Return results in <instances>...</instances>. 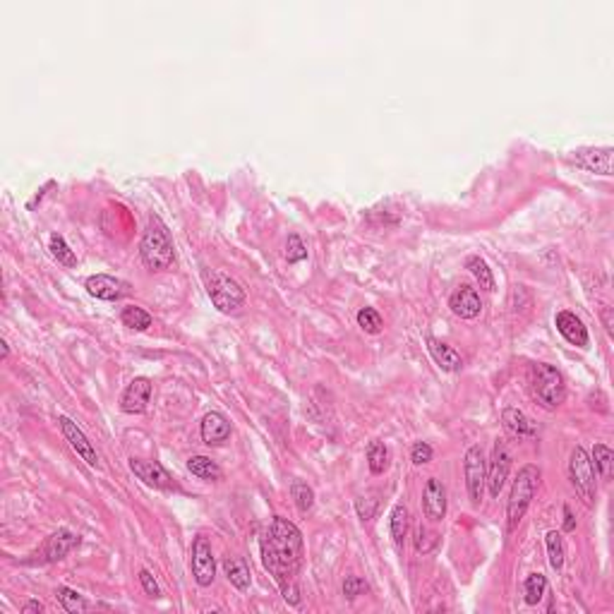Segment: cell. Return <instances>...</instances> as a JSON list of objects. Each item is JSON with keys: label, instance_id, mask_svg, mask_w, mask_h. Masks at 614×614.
Returning a JSON list of instances; mask_svg holds the SVG:
<instances>
[{"label": "cell", "instance_id": "obj_19", "mask_svg": "<svg viewBox=\"0 0 614 614\" xmlns=\"http://www.w3.org/2000/svg\"><path fill=\"white\" fill-rule=\"evenodd\" d=\"M228 437H230L228 418L223 415V413H218V411L206 413L204 420H202V439H204V444H209V447H218V444H223Z\"/></svg>", "mask_w": 614, "mask_h": 614}, {"label": "cell", "instance_id": "obj_6", "mask_svg": "<svg viewBox=\"0 0 614 614\" xmlns=\"http://www.w3.org/2000/svg\"><path fill=\"white\" fill-rule=\"evenodd\" d=\"M569 478H571L574 490L581 495V500L586 504H593L595 495H598V488H595V468H593L591 456L586 454V449L583 447H576L574 451H571Z\"/></svg>", "mask_w": 614, "mask_h": 614}, {"label": "cell", "instance_id": "obj_21", "mask_svg": "<svg viewBox=\"0 0 614 614\" xmlns=\"http://www.w3.org/2000/svg\"><path fill=\"white\" fill-rule=\"evenodd\" d=\"M502 423H504V430H507L509 435L521 437V439L538 435V427H535V423L526 415V413H521L519 408H504Z\"/></svg>", "mask_w": 614, "mask_h": 614}, {"label": "cell", "instance_id": "obj_45", "mask_svg": "<svg viewBox=\"0 0 614 614\" xmlns=\"http://www.w3.org/2000/svg\"><path fill=\"white\" fill-rule=\"evenodd\" d=\"M0 346H3V360H5V358L10 355V346H8V341H0Z\"/></svg>", "mask_w": 614, "mask_h": 614}, {"label": "cell", "instance_id": "obj_8", "mask_svg": "<svg viewBox=\"0 0 614 614\" xmlns=\"http://www.w3.org/2000/svg\"><path fill=\"white\" fill-rule=\"evenodd\" d=\"M192 576L202 588L211 586L214 579H216L214 552H211V545H209V540H206L204 535L194 538V543H192Z\"/></svg>", "mask_w": 614, "mask_h": 614}, {"label": "cell", "instance_id": "obj_36", "mask_svg": "<svg viewBox=\"0 0 614 614\" xmlns=\"http://www.w3.org/2000/svg\"><path fill=\"white\" fill-rule=\"evenodd\" d=\"M437 543H439V535L432 533V531H427V528H423V526L418 528V533H415V550L418 552L427 555V552L435 550Z\"/></svg>", "mask_w": 614, "mask_h": 614}, {"label": "cell", "instance_id": "obj_14", "mask_svg": "<svg viewBox=\"0 0 614 614\" xmlns=\"http://www.w3.org/2000/svg\"><path fill=\"white\" fill-rule=\"evenodd\" d=\"M80 545V538H77L72 531H58L53 533L51 538L46 540L44 550H41V562L51 564V562H60V559H65L70 555L75 547Z\"/></svg>", "mask_w": 614, "mask_h": 614}, {"label": "cell", "instance_id": "obj_15", "mask_svg": "<svg viewBox=\"0 0 614 614\" xmlns=\"http://www.w3.org/2000/svg\"><path fill=\"white\" fill-rule=\"evenodd\" d=\"M423 512L430 521H442L447 514V490L437 478H430L425 483L423 492Z\"/></svg>", "mask_w": 614, "mask_h": 614}, {"label": "cell", "instance_id": "obj_40", "mask_svg": "<svg viewBox=\"0 0 614 614\" xmlns=\"http://www.w3.org/2000/svg\"><path fill=\"white\" fill-rule=\"evenodd\" d=\"M139 583H142L144 593H147L149 598H159V595H161V591H159V583L154 581V576H151L147 569L139 571Z\"/></svg>", "mask_w": 614, "mask_h": 614}, {"label": "cell", "instance_id": "obj_37", "mask_svg": "<svg viewBox=\"0 0 614 614\" xmlns=\"http://www.w3.org/2000/svg\"><path fill=\"white\" fill-rule=\"evenodd\" d=\"M355 509H358V516L362 521H372L374 514H377V497L374 495H362L355 500Z\"/></svg>", "mask_w": 614, "mask_h": 614}, {"label": "cell", "instance_id": "obj_20", "mask_svg": "<svg viewBox=\"0 0 614 614\" xmlns=\"http://www.w3.org/2000/svg\"><path fill=\"white\" fill-rule=\"evenodd\" d=\"M427 350H430V355H432V360L439 365L444 372H459V370L464 367V358H461L449 343L439 341V338L427 336Z\"/></svg>", "mask_w": 614, "mask_h": 614}, {"label": "cell", "instance_id": "obj_10", "mask_svg": "<svg viewBox=\"0 0 614 614\" xmlns=\"http://www.w3.org/2000/svg\"><path fill=\"white\" fill-rule=\"evenodd\" d=\"M58 423H60V430H63L65 439H68L70 447L75 449V454L80 456L82 461H87V466L99 468V454H96L94 444L87 439V435L77 427V423H72L70 418H65V415L58 418Z\"/></svg>", "mask_w": 614, "mask_h": 614}, {"label": "cell", "instance_id": "obj_44", "mask_svg": "<svg viewBox=\"0 0 614 614\" xmlns=\"http://www.w3.org/2000/svg\"><path fill=\"white\" fill-rule=\"evenodd\" d=\"M610 312H612L610 307H605V309H603V321H605V329H607V333H612V317H610Z\"/></svg>", "mask_w": 614, "mask_h": 614}, {"label": "cell", "instance_id": "obj_34", "mask_svg": "<svg viewBox=\"0 0 614 614\" xmlns=\"http://www.w3.org/2000/svg\"><path fill=\"white\" fill-rule=\"evenodd\" d=\"M358 324H360L362 331L367 333H379L382 326H384V321H382L379 312L372 307H362L360 312H358Z\"/></svg>", "mask_w": 614, "mask_h": 614}, {"label": "cell", "instance_id": "obj_5", "mask_svg": "<svg viewBox=\"0 0 614 614\" xmlns=\"http://www.w3.org/2000/svg\"><path fill=\"white\" fill-rule=\"evenodd\" d=\"M206 290H209L211 302L221 309V312H235L238 307L245 305V290L240 288V283L235 278H230L228 273L214 271L206 281Z\"/></svg>", "mask_w": 614, "mask_h": 614}, {"label": "cell", "instance_id": "obj_18", "mask_svg": "<svg viewBox=\"0 0 614 614\" xmlns=\"http://www.w3.org/2000/svg\"><path fill=\"white\" fill-rule=\"evenodd\" d=\"M555 324H557V331L562 333L571 346H579V348H586L588 346V331H586V326H583V321L576 317L574 312H569V309L559 312Z\"/></svg>", "mask_w": 614, "mask_h": 614}, {"label": "cell", "instance_id": "obj_9", "mask_svg": "<svg viewBox=\"0 0 614 614\" xmlns=\"http://www.w3.org/2000/svg\"><path fill=\"white\" fill-rule=\"evenodd\" d=\"M509 468H512V456L507 451V444L497 439L490 466H488V488L492 497H500L504 483H507L509 478Z\"/></svg>", "mask_w": 614, "mask_h": 614}, {"label": "cell", "instance_id": "obj_28", "mask_svg": "<svg viewBox=\"0 0 614 614\" xmlns=\"http://www.w3.org/2000/svg\"><path fill=\"white\" fill-rule=\"evenodd\" d=\"M56 595H58V603L63 605V610L70 612V614H80V612H84L89 607L87 600H84L77 591H72V588L60 586L56 591Z\"/></svg>", "mask_w": 614, "mask_h": 614}, {"label": "cell", "instance_id": "obj_23", "mask_svg": "<svg viewBox=\"0 0 614 614\" xmlns=\"http://www.w3.org/2000/svg\"><path fill=\"white\" fill-rule=\"evenodd\" d=\"M466 266H468V271L478 278L480 288H483V290H495V276H492V269H490L488 262H485L483 257L473 254V257L466 259Z\"/></svg>", "mask_w": 614, "mask_h": 614}, {"label": "cell", "instance_id": "obj_2", "mask_svg": "<svg viewBox=\"0 0 614 614\" xmlns=\"http://www.w3.org/2000/svg\"><path fill=\"white\" fill-rule=\"evenodd\" d=\"M139 254H142V262L149 271H166L173 266L175 247L166 223L159 216L149 218V226L144 230L142 242H139Z\"/></svg>", "mask_w": 614, "mask_h": 614}, {"label": "cell", "instance_id": "obj_7", "mask_svg": "<svg viewBox=\"0 0 614 614\" xmlns=\"http://www.w3.org/2000/svg\"><path fill=\"white\" fill-rule=\"evenodd\" d=\"M464 471H466L468 497H471V502L478 507V504L483 502L485 485H488V461H485L483 449H480V447H471V449H468V451H466Z\"/></svg>", "mask_w": 614, "mask_h": 614}, {"label": "cell", "instance_id": "obj_11", "mask_svg": "<svg viewBox=\"0 0 614 614\" xmlns=\"http://www.w3.org/2000/svg\"><path fill=\"white\" fill-rule=\"evenodd\" d=\"M89 295L99 297V300H123L130 295V283L123 278L108 276V273H96V276L87 278Z\"/></svg>", "mask_w": 614, "mask_h": 614}, {"label": "cell", "instance_id": "obj_33", "mask_svg": "<svg viewBox=\"0 0 614 614\" xmlns=\"http://www.w3.org/2000/svg\"><path fill=\"white\" fill-rule=\"evenodd\" d=\"M547 593V579L543 574H531L526 579V603L528 605H538L543 600V595Z\"/></svg>", "mask_w": 614, "mask_h": 614}, {"label": "cell", "instance_id": "obj_32", "mask_svg": "<svg viewBox=\"0 0 614 614\" xmlns=\"http://www.w3.org/2000/svg\"><path fill=\"white\" fill-rule=\"evenodd\" d=\"M51 254H53V257H56L63 266H70V269H72V266H77V257H75V252H72L70 247H68V242H65L63 235H58V233H56V235H51Z\"/></svg>", "mask_w": 614, "mask_h": 614}, {"label": "cell", "instance_id": "obj_22", "mask_svg": "<svg viewBox=\"0 0 614 614\" xmlns=\"http://www.w3.org/2000/svg\"><path fill=\"white\" fill-rule=\"evenodd\" d=\"M223 569H226L228 581L233 583L238 591H247V588H250V567L245 564V559L228 557L226 562H223Z\"/></svg>", "mask_w": 614, "mask_h": 614}, {"label": "cell", "instance_id": "obj_17", "mask_svg": "<svg viewBox=\"0 0 614 614\" xmlns=\"http://www.w3.org/2000/svg\"><path fill=\"white\" fill-rule=\"evenodd\" d=\"M449 307H451V312L459 314L461 319H476L480 309H483V300H480L476 288L461 285V288L449 297Z\"/></svg>", "mask_w": 614, "mask_h": 614}, {"label": "cell", "instance_id": "obj_31", "mask_svg": "<svg viewBox=\"0 0 614 614\" xmlns=\"http://www.w3.org/2000/svg\"><path fill=\"white\" fill-rule=\"evenodd\" d=\"M290 495H293L295 507L300 509L302 514H307L309 509H312V504H314V492H312V488H309L307 483H302V480H295V483L290 485Z\"/></svg>", "mask_w": 614, "mask_h": 614}, {"label": "cell", "instance_id": "obj_27", "mask_svg": "<svg viewBox=\"0 0 614 614\" xmlns=\"http://www.w3.org/2000/svg\"><path fill=\"white\" fill-rule=\"evenodd\" d=\"M120 319H123L125 326H130V329H135V331H144L151 326V314L147 312V309H142L137 305L125 307L123 314H120Z\"/></svg>", "mask_w": 614, "mask_h": 614}, {"label": "cell", "instance_id": "obj_13", "mask_svg": "<svg viewBox=\"0 0 614 614\" xmlns=\"http://www.w3.org/2000/svg\"><path fill=\"white\" fill-rule=\"evenodd\" d=\"M612 147H600V149H579L574 151L571 161L576 166L586 168V171H593V173H600V175H612Z\"/></svg>", "mask_w": 614, "mask_h": 614}, {"label": "cell", "instance_id": "obj_25", "mask_svg": "<svg viewBox=\"0 0 614 614\" xmlns=\"http://www.w3.org/2000/svg\"><path fill=\"white\" fill-rule=\"evenodd\" d=\"M389 531H391L394 543H396V545L403 543L406 533H408V509H406L403 504H396V507L391 509V519H389Z\"/></svg>", "mask_w": 614, "mask_h": 614}, {"label": "cell", "instance_id": "obj_24", "mask_svg": "<svg viewBox=\"0 0 614 614\" xmlns=\"http://www.w3.org/2000/svg\"><path fill=\"white\" fill-rule=\"evenodd\" d=\"M187 471H190L194 478H202V480L221 478V468H218L211 459H206V456H192V459L187 461Z\"/></svg>", "mask_w": 614, "mask_h": 614}, {"label": "cell", "instance_id": "obj_42", "mask_svg": "<svg viewBox=\"0 0 614 614\" xmlns=\"http://www.w3.org/2000/svg\"><path fill=\"white\" fill-rule=\"evenodd\" d=\"M576 528V521H574V514H571L569 507H564V531L571 533Z\"/></svg>", "mask_w": 614, "mask_h": 614}, {"label": "cell", "instance_id": "obj_41", "mask_svg": "<svg viewBox=\"0 0 614 614\" xmlns=\"http://www.w3.org/2000/svg\"><path fill=\"white\" fill-rule=\"evenodd\" d=\"M281 593H283V600L288 605H297L300 603V591H297L295 581L293 583H285V586H281Z\"/></svg>", "mask_w": 614, "mask_h": 614}, {"label": "cell", "instance_id": "obj_35", "mask_svg": "<svg viewBox=\"0 0 614 614\" xmlns=\"http://www.w3.org/2000/svg\"><path fill=\"white\" fill-rule=\"evenodd\" d=\"M305 257H307L305 242H302L300 235L290 233L288 235V242H285V259H288V264H297V262H302Z\"/></svg>", "mask_w": 614, "mask_h": 614}, {"label": "cell", "instance_id": "obj_43", "mask_svg": "<svg viewBox=\"0 0 614 614\" xmlns=\"http://www.w3.org/2000/svg\"><path fill=\"white\" fill-rule=\"evenodd\" d=\"M22 612L24 614H29V612H44V605L36 603V600H32V603H27V605L22 607Z\"/></svg>", "mask_w": 614, "mask_h": 614}, {"label": "cell", "instance_id": "obj_16", "mask_svg": "<svg viewBox=\"0 0 614 614\" xmlns=\"http://www.w3.org/2000/svg\"><path fill=\"white\" fill-rule=\"evenodd\" d=\"M130 471L147 483L149 488H156V490H168L171 488V476L166 473V468L156 461H139V459H130Z\"/></svg>", "mask_w": 614, "mask_h": 614}, {"label": "cell", "instance_id": "obj_1", "mask_svg": "<svg viewBox=\"0 0 614 614\" xmlns=\"http://www.w3.org/2000/svg\"><path fill=\"white\" fill-rule=\"evenodd\" d=\"M264 569L276 579L278 586L293 583L302 564V535L295 524L273 516L271 524L262 531L259 540Z\"/></svg>", "mask_w": 614, "mask_h": 614}, {"label": "cell", "instance_id": "obj_38", "mask_svg": "<svg viewBox=\"0 0 614 614\" xmlns=\"http://www.w3.org/2000/svg\"><path fill=\"white\" fill-rule=\"evenodd\" d=\"M367 591H370V586L360 579V576H348V579L343 581V595L348 600H355L358 595H365Z\"/></svg>", "mask_w": 614, "mask_h": 614}, {"label": "cell", "instance_id": "obj_30", "mask_svg": "<svg viewBox=\"0 0 614 614\" xmlns=\"http://www.w3.org/2000/svg\"><path fill=\"white\" fill-rule=\"evenodd\" d=\"M547 543V557H550V564L552 569H562L564 567V543H562V533L557 531H550L545 538Z\"/></svg>", "mask_w": 614, "mask_h": 614}, {"label": "cell", "instance_id": "obj_4", "mask_svg": "<svg viewBox=\"0 0 614 614\" xmlns=\"http://www.w3.org/2000/svg\"><path fill=\"white\" fill-rule=\"evenodd\" d=\"M533 374H535V396L540 398V403L550 411L562 406L564 398H567V384H564L562 372L552 367V365L538 362L533 367Z\"/></svg>", "mask_w": 614, "mask_h": 614}, {"label": "cell", "instance_id": "obj_26", "mask_svg": "<svg viewBox=\"0 0 614 614\" xmlns=\"http://www.w3.org/2000/svg\"><path fill=\"white\" fill-rule=\"evenodd\" d=\"M367 464H370V471L374 476H382V473L389 468V449L384 442H372L367 447Z\"/></svg>", "mask_w": 614, "mask_h": 614}, {"label": "cell", "instance_id": "obj_3", "mask_svg": "<svg viewBox=\"0 0 614 614\" xmlns=\"http://www.w3.org/2000/svg\"><path fill=\"white\" fill-rule=\"evenodd\" d=\"M538 483H540L538 466H524L519 471V476H516L512 485V492H509V502H507L509 531H514V528L521 524V519L526 516L535 492H538Z\"/></svg>", "mask_w": 614, "mask_h": 614}, {"label": "cell", "instance_id": "obj_39", "mask_svg": "<svg viewBox=\"0 0 614 614\" xmlns=\"http://www.w3.org/2000/svg\"><path fill=\"white\" fill-rule=\"evenodd\" d=\"M411 459H413V464H415V466H425V464H430V461H432V447H430V444H425V442L413 444Z\"/></svg>", "mask_w": 614, "mask_h": 614}, {"label": "cell", "instance_id": "obj_12", "mask_svg": "<svg viewBox=\"0 0 614 614\" xmlns=\"http://www.w3.org/2000/svg\"><path fill=\"white\" fill-rule=\"evenodd\" d=\"M151 398V379L147 377H135V379L127 384V389L120 396V408L130 415H137V413H144L149 406Z\"/></svg>", "mask_w": 614, "mask_h": 614}, {"label": "cell", "instance_id": "obj_29", "mask_svg": "<svg viewBox=\"0 0 614 614\" xmlns=\"http://www.w3.org/2000/svg\"><path fill=\"white\" fill-rule=\"evenodd\" d=\"M612 461H614V454L610 447L605 444H595L593 447V468H598L600 476L605 480L612 478Z\"/></svg>", "mask_w": 614, "mask_h": 614}]
</instances>
